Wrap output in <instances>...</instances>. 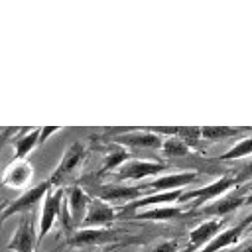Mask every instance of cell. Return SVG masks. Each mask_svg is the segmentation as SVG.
Listing matches in <instances>:
<instances>
[{
	"label": "cell",
	"instance_id": "obj_11",
	"mask_svg": "<svg viewBox=\"0 0 252 252\" xmlns=\"http://www.w3.org/2000/svg\"><path fill=\"white\" fill-rule=\"evenodd\" d=\"M118 240L116 232H110L106 228H79L69 236L71 246H98Z\"/></svg>",
	"mask_w": 252,
	"mask_h": 252
},
{
	"label": "cell",
	"instance_id": "obj_1",
	"mask_svg": "<svg viewBox=\"0 0 252 252\" xmlns=\"http://www.w3.org/2000/svg\"><path fill=\"white\" fill-rule=\"evenodd\" d=\"M85 156H87L85 144H83V142H73V144L65 150L63 158H61L59 163H57V167L53 169V175L49 177L51 185L61 189L63 183H67V181L73 177V173L81 167V163L85 161Z\"/></svg>",
	"mask_w": 252,
	"mask_h": 252
},
{
	"label": "cell",
	"instance_id": "obj_27",
	"mask_svg": "<svg viewBox=\"0 0 252 252\" xmlns=\"http://www.w3.org/2000/svg\"><path fill=\"white\" fill-rule=\"evenodd\" d=\"M240 252H252V242H250V244H246V246H244Z\"/></svg>",
	"mask_w": 252,
	"mask_h": 252
},
{
	"label": "cell",
	"instance_id": "obj_8",
	"mask_svg": "<svg viewBox=\"0 0 252 252\" xmlns=\"http://www.w3.org/2000/svg\"><path fill=\"white\" fill-rule=\"evenodd\" d=\"M65 205H67V226L71 224H81L89 205H91V197L87 195V191L83 187H71L65 195Z\"/></svg>",
	"mask_w": 252,
	"mask_h": 252
},
{
	"label": "cell",
	"instance_id": "obj_3",
	"mask_svg": "<svg viewBox=\"0 0 252 252\" xmlns=\"http://www.w3.org/2000/svg\"><path fill=\"white\" fill-rule=\"evenodd\" d=\"M53 185H51V181L47 179V181H41V183H37V185H33V187H30V189H26L18 199H14L12 203H8L6 207H4V211H2V219L6 220L8 217H12V215H16V213H28V211H32L41 199H45L51 191Z\"/></svg>",
	"mask_w": 252,
	"mask_h": 252
},
{
	"label": "cell",
	"instance_id": "obj_7",
	"mask_svg": "<svg viewBox=\"0 0 252 252\" xmlns=\"http://www.w3.org/2000/svg\"><path fill=\"white\" fill-rule=\"evenodd\" d=\"M165 169H167V165L161 163V161L130 159V161H126L120 169H116V179H118V181H126V179L138 181V179H144V177H148V175L161 173V171H165Z\"/></svg>",
	"mask_w": 252,
	"mask_h": 252
},
{
	"label": "cell",
	"instance_id": "obj_20",
	"mask_svg": "<svg viewBox=\"0 0 252 252\" xmlns=\"http://www.w3.org/2000/svg\"><path fill=\"white\" fill-rule=\"evenodd\" d=\"M246 132H252L250 126H242V128H228V126H203L201 128V138L203 140H226V138H238Z\"/></svg>",
	"mask_w": 252,
	"mask_h": 252
},
{
	"label": "cell",
	"instance_id": "obj_13",
	"mask_svg": "<svg viewBox=\"0 0 252 252\" xmlns=\"http://www.w3.org/2000/svg\"><path fill=\"white\" fill-rule=\"evenodd\" d=\"M220 232V222L219 220H203L189 232V242L183 252H199L203 246H207L217 234Z\"/></svg>",
	"mask_w": 252,
	"mask_h": 252
},
{
	"label": "cell",
	"instance_id": "obj_15",
	"mask_svg": "<svg viewBox=\"0 0 252 252\" xmlns=\"http://www.w3.org/2000/svg\"><path fill=\"white\" fill-rule=\"evenodd\" d=\"M37 244H39L37 234L33 232L30 220L24 217V219L20 220V226H18V228L14 230V234H12V238H10V242H8V248H10V250H16V252H33Z\"/></svg>",
	"mask_w": 252,
	"mask_h": 252
},
{
	"label": "cell",
	"instance_id": "obj_23",
	"mask_svg": "<svg viewBox=\"0 0 252 252\" xmlns=\"http://www.w3.org/2000/svg\"><path fill=\"white\" fill-rule=\"evenodd\" d=\"M252 154V136L250 138H242V140H238L230 150H226L222 156H220V159H236V158H242V156H250Z\"/></svg>",
	"mask_w": 252,
	"mask_h": 252
},
{
	"label": "cell",
	"instance_id": "obj_2",
	"mask_svg": "<svg viewBox=\"0 0 252 252\" xmlns=\"http://www.w3.org/2000/svg\"><path fill=\"white\" fill-rule=\"evenodd\" d=\"M240 181L236 179V177H220V179H217V181H213V183H209V185H205V187H199V189H191V191H183L181 193V197H179V201L183 203V201H195V205H197V209L201 207V205H205V203H209V201H215V199H220L222 195H226L232 187H236Z\"/></svg>",
	"mask_w": 252,
	"mask_h": 252
},
{
	"label": "cell",
	"instance_id": "obj_14",
	"mask_svg": "<svg viewBox=\"0 0 252 252\" xmlns=\"http://www.w3.org/2000/svg\"><path fill=\"white\" fill-rule=\"evenodd\" d=\"M197 173L195 171H179V173H169V175H161L158 179H154L150 185H146L148 191L154 193H163V191H177L193 181H197Z\"/></svg>",
	"mask_w": 252,
	"mask_h": 252
},
{
	"label": "cell",
	"instance_id": "obj_19",
	"mask_svg": "<svg viewBox=\"0 0 252 252\" xmlns=\"http://www.w3.org/2000/svg\"><path fill=\"white\" fill-rule=\"evenodd\" d=\"M181 207L179 205H161V207H152L146 211H138L132 217L138 220H171L181 217Z\"/></svg>",
	"mask_w": 252,
	"mask_h": 252
},
{
	"label": "cell",
	"instance_id": "obj_25",
	"mask_svg": "<svg viewBox=\"0 0 252 252\" xmlns=\"http://www.w3.org/2000/svg\"><path fill=\"white\" fill-rule=\"evenodd\" d=\"M57 130H59L57 126H49V128H47V126H43V128H41V140H39V146L45 142V138H49V136H51V134H55Z\"/></svg>",
	"mask_w": 252,
	"mask_h": 252
},
{
	"label": "cell",
	"instance_id": "obj_18",
	"mask_svg": "<svg viewBox=\"0 0 252 252\" xmlns=\"http://www.w3.org/2000/svg\"><path fill=\"white\" fill-rule=\"evenodd\" d=\"M39 140H41V128L22 130V136L14 138V158L24 159L35 146H39Z\"/></svg>",
	"mask_w": 252,
	"mask_h": 252
},
{
	"label": "cell",
	"instance_id": "obj_29",
	"mask_svg": "<svg viewBox=\"0 0 252 252\" xmlns=\"http://www.w3.org/2000/svg\"><path fill=\"white\" fill-rule=\"evenodd\" d=\"M248 219H250V222H252V213H250V215H248Z\"/></svg>",
	"mask_w": 252,
	"mask_h": 252
},
{
	"label": "cell",
	"instance_id": "obj_4",
	"mask_svg": "<svg viewBox=\"0 0 252 252\" xmlns=\"http://www.w3.org/2000/svg\"><path fill=\"white\" fill-rule=\"evenodd\" d=\"M110 140L114 142V146H122V148H152V150H161L165 142L163 136L142 128H132L120 134H112Z\"/></svg>",
	"mask_w": 252,
	"mask_h": 252
},
{
	"label": "cell",
	"instance_id": "obj_5",
	"mask_svg": "<svg viewBox=\"0 0 252 252\" xmlns=\"http://www.w3.org/2000/svg\"><path fill=\"white\" fill-rule=\"evenodd\" d=\"M91 195L94 199L106 201V203H118V201H126L132 203L136 199L142 197L144 187H134V185H91Z\"/></svg>",
	"mask_w": 252,
	"mask_h": 252
},
{
	"label": "cell",
	"instance_id": "obj_12",
	"mask_svg": "<svg viewBox=\"0 0 252 252\" xmlns=\"http://www.w3.org/2000/svg\"><path fill=\"white\" fill-rule=\"evenodd\" d=\"M181 189L177 191H163V193H152V195H146V197H140L132 203H128L126 207H122V213L128 217L134 215L136 209H152V207H161V205H169V203H175L179 201L181 197Z\"/></svg>",
	"mask_w": 252,
	"mask_h": 252
},
{
	"label": "cell",
	"instance_id": "obj_9",
	"mask_svg": "<svg viewBox=\"0 0 252 252\" xmlns=\"http://www.w3.org/2000/svg\"><path fill=\"white\" fill-rule=\"evenodd\" d=\"M116 219V211L110 207V203L100 201V199H91L89 211L83 219V228H104Z\"/></svg>",
	"mask_w": 252,
	"mask_h": 252
},
{
	"label": "cell",
	"instance_id": "obj_10",
	"mask_svg": "<svg viewBox=\"0 0 252 252\" xmlns=\"http://www.w3.org/2000/svg\"><path fill=\"white\" fill-rule=\"evenodd\" d=\"M250 226H252L250 219L244 217L238 224H234V226H230V228H226V230H220V232H219L207 246H203L199 252H219V250H222V248H228V246L236 244V242L240 240V236L244 234V230L250 228Z\"/></svg>",
	"mask_w": 252,
	"mask_h": 252
},
{
	"label": "cell",
	"instance_id": "obj_6",
	"mask_svg": "<svg viewBox=\"0 0 252 252\" xmlns=\"http://www.w3.org/2000/svg\"><path fill=\"white\" fill-rule=\"evenodd\" d=\"M65 203V193L63 187L51 191L45 199H43V207H41V215H39V230H37V240L41 242L47 232L53 228V222L57 219V215L61 213V205Z\"/></svg>",
	"mask_w": 252,
	"mask_h": 252
},
{
	"label": "cell",
	"instance_id": "obj_16",
	"mask_svg": "<svg viewBox=\"0 0 252 252\" xmlns=\"http://www.w3.org/2000/svg\"><path fill=\"white\" fill-rule=\"evenodd\" d=\"M248 197H242V195H224L220 199H215L211 201L209 205L205 207H199L195 213L197 215H207V217H226L228 213L236 211L240 205L246 203Z\"/></svg>",
	"mask_w": 252,
	"mask_h": 252
},
{
	"label": "cell",
	"instance_id": "obj_22",
	"mask_svg": "<svg viewBox=\"0 0 252 252\" xmlns=\"http://www.w3.org/2000/svg\"><path fill=\"white\" fill-rule=\"evenodd\" d=\"M161 152L167 158H183V156H189L191 146L181 138H165V142L161 146Z\"/></svg>",
	"mask_w": 252,
	"mask_h": 252
},
{
	"label": "cell",
	"instance_id": "obj_24",
	"mask_svg": "<svg viewBox=\"0 0 252 252\" xmlns=\"http://www.w3.org/2000/svg\"><path fill=\"white\" fill-rule=\"evenodd\" d=\"M177 248H179V242L177 240H161V242L150 246L144 252H177Z\"/></svg>",
	"mask_w": 252,
	"mask_h": 252
},
{
	"label": "cell",
	"instance_id": "obj_28",
	"mask_svg": "<svg viewBox=\"0 0 252 252\" xmlns=\"http://www.w3.org/2000/svg\"><path fill=\"white\" fill-rule=\"evenodd\" d=\"M246 203H250V205H252V195H248V199H246Z\"/></svg>",
	"mask_w": 252,
	"mask_h": 252
},
{
	"label": "cell",
	"instance_id": "obj_26",
	"mask_svg": "<svg viewBox=\"0 0 252 252\" xmlns=\"http://www.w3.org/2000/svg\"><path fill=\"white\" fill-rule=\"evenodd\" d=\"M250 177H252V161H250V163L240 171V177H236V179L242 183V181H246V179H250Z\"/></svg>",
	"mask_w": 252,
	"mask_h": 252
},
{
	"label": "cell",
	"instance_id": "obj_17",
	"mask_svg": "<svg viewBox=\"0 0 252 252\" xmlns=\"http://www.w3.org/2000/svg\"><path fill=\"white\" fill-rule=\"evenodd\" d=\"M32 175H33V167H32L26 159H16V161L6 169L2 183L8 185V187H14V189L26 187L28 181L32 179Z\"/></svg>",
	"mask_w": 252,
	"mask_h": 252
},
{
	"label": "cell",
	"instance_id": "obj_21",
	"mask_svg": "<svg viewBox=\"0 0 252 252\" xmlns=\"http://www.w3.org/2000/svg\"><path fill=\"white\" fill-rule=\"evenodd\" d=\"M128 152L122 148V146H116L106 158H104V163H102V167H100V175H104L106 171H110V169H120L126 161H128Z\"/></svg>",
	"mask_w": 252,
	"mask_h": 252
}]
</instances>
